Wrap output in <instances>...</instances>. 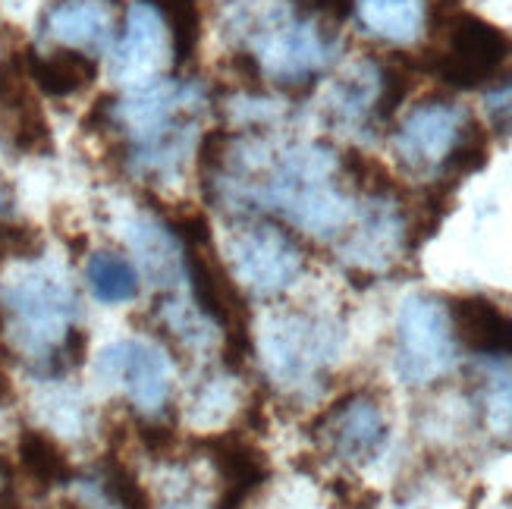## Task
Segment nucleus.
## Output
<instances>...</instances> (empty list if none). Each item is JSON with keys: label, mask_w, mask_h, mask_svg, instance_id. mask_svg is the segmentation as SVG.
Masks as SVG:
<instances>
[{"label": "nucleus", "mask_w": 512, "mask_h": 509, "mask_svg": "<svg viewBox=\"0 0 512 509\" xmlns=\"http://www.w3.org/2000/svg\"><path fill=\"white\" fill-rule=\"evenodd\" d=\"M227 32L252 48L261 73L286 92H305L333 60V38L280 0H242L227 13Z\"/></svg>", "instance_id": "f257e3e1"}, {"label": "nucleus", "mask_w": 512, "mask_h": 509, "mask_svg": "<svg viewBox=\"0 0 512 509\" xmlns=\"http://www.w3.org/2000/svg\"><path fill=\"white\" fill-rule=\"evenodd\" d=\"M440 29L443 44L434 51H425L428 57L418 60V70L434 73L450 88H462V92L478 88L487 79H494L512 57V35L475 13L443 16Z\"/></svg>", "instance_id": "f03ea898"}, {"label": "nucleus", "mask_w": 512, "mask_h": 509, "mask_svg": "<svg viewBox=\"0 0 512 509\" xmlns=\"http://www.w3.org/2000/svg\"><path fill=\"white\" fill-rule=\"evenodd\" d=\"M456 365V337L447 305L434 296H409L396 318L393 368L409 387L440 381Z\"/></svg>", "instance_id": "7ed1b4c3"}, {"label": "nucleus", "mask_w": 512, "mask_h": 509, "mask_svg": "<svg viewBox=\"0 0 512 509\" xmlns=\"http://www.w3.org/2000/svg\"><path fill=\"white\" fill-rule=\"evenodd\" d=\"M340 327L305 312L277 315L264 330V365L289 387L315 384L340 349Z\"/></svg>", "instance_id": "20e7f679"}, {"label": "nucleus", "mask_w": 512, "mask_h": 509, "mask_svg": "<svg viewBox=\"0 0 512 509\" xmlns=\"http://www.w3.org/2000/svg\"><path fill=\"white\" fill-rule=\"evenodd\" d=\"M233 268L252 293L274 299L302 277L305 252L283 227L258 224L233 239Z\"/></svg>", "instance_id": "39448f33"}, {"label": "nucleus", "mask_w": 512, "mask_h": 509, "mask_svg": "<svg viewBox=\"0 0 512 509\" xmlns=\"http://www.w3.org/2000/svg\"><path fill=\"white\" fill-rule=\"evenodd\" d=\"M4 308L13 315L26 346L41 352L63 343L70 318L76 315V296L57 277L29 274L4 290Z\"/></svg>", "instance_id": "423d86ee"}, {"label": "nucleus", "mask_w": 512, "mask_h": 509, "mask_svg": "<svg viewBox=\"0 0 512 509\" xmlns=\"http://www.w3.org/2000/svg\"><path fill=\"white\" fill-rule=\"evenodd\" d=\"M469 123V114L453 101H425L418 104L412 114L399 123L393 145L399 161L415 173H428L443 167V161L450 158L453 145L459 142L462 126Z\"/></svg>", "instance_id": "0eeeda50"}, {"label": "nucleus", "mask_w": 512, "mask_h": 509, "mask_svg": "<svg viewBox=\"0 0 512 509\" xmlns=\"http://www.w3.org/2000/svg\"><path fill=\"white\" fill-rule=\"evenodd\" d=\"M324 437L330 453L352 462V466H365L377 453L387 447V418L384 409L377 406L365 393H349L340 403H333L315 425Z\"/></svg>", "instance_id": "6e6552de"}, {"label": "nucleus", "mask_w": 512, "mask_h": 509, "mask_svg": "<svg viewBox=\"0 0 512 509\" xmlns=\"http://www.w3.org/2000/svg\"><path fill=\"white\" fill-rule=\"evenodd\" d=\"M98 374L110 384H123L132 403L145 412H158L170 400V368L164 352L148 343L123 340L98 356Z\"/></svg>", "instance_id": "1a4fd4ad"}, {"label": "nucleus", "mask_w": 512, "mask_h": 509, "mask_svg": "<svg viewBox=\"0 0 512 509\" xmlns=\"http://www.w3.org/2000/svg\"><path fill=\"white\" fill-rule=\"evenodd\" d=\"M170 51V32L164 29L161 13L145 0L129 7L126 16V32L114 57V79L126 85H151L158 82V73L167 63Z\"/></svg>", "instance_id": "9d476101"}, {"label": "nucleus", "mask_w": 512, "mask_h": 509, "mask_svg": "<svg viewBox=\"0 0 512 509\" xmlns=\"http://www.w3.org/2000/svg\"><path fill=\"white\" fill-rule=\"evenodd\" d=\"M447 312L453 337L465 349H472L475 356L484 359L512 362V318L500 312L497 302L484 296H459Z\"/></svg>", "instance_id": "9b49d317"}, {"label": "nucleus", "mask_w": 512, "mask_h": 509, "mask_svg": "<svg viewBox=\"0 0 512 509\" xmlns=\"http://www.w3.org/2000/svg\"><path fill=\"white\" fill-rule=\"evenodd\" d=\"M44 32L60 44H70L73 51L101 54L114 38L110 0H60L44 19Z\"/></svg>", "instance_id": "f8f14e48"}, {"label": "nucleus", "mask_w": 512, "mask_h": 509, "mask_svg": "<svg viewBox=\"0 0 512 509\" xmlns=\"http://www.w3.org/2000/svg\"><path fill=\"white\" fill-rule=\"evenodd\" d=\"M129 246L139 255L142 274L151 283L167 286L170 290V286H176L186 277V264H183L186 246L164 220L142 217L136 224H129Z\"/></svg>", "instance_id": "ddd939ff"}, {"label": "nucleus", "mask_w": 512, "mask_h": 509, "mask_svg": "<svg viewBox=\"0 0 512 509\" xmlns=\"http://www.w3.org/2000/svg\"><path fill=\"white\" fill-rule=\"evenodd\" d=\"M202 447L208 450L217 472L224 475V491L252 497L267 481V475H271V466H267L264 453L252 444V440H246L236 431L205 437Z\"/></svg>", "instance_id": "4468645a"}, {"label": "nucleus", "mask_w": 512, "mask_h": 509, "mask_svg": "<svg viewBox=\"0 0 512 509\" xmlns=\"http://www.w3.org/2000/svg\"><path fill=\"white\" fill-rule=\"evenodd\" d=\"M26 73L44 95L73 98V95L85 92V88L95 82L98 63L92 60V54H82V51H73V48H60V51H54L48 57L29 51Z\"/></svg>", "instance_id": "2eb2a0df"}, {"label": "nucleus", "mask_w": 512, "mask_h": 509, "mask_svg": "<svg viewBox=\"0 0 512 509\" xmlns=\"http://www.w3.org/2000/svg\"><path fill=\"white\" fill-rule=\"evenodd\" d=\"M362 29L390 44H409L428 19V0H355Z\"/></svg>", "instance_id": "dca6fc26"}, {"label": "nucleus", "mask_w": 512, "mask_h": 509, "mask_svg": "<svg viewBox=\"0 0 512 509\" xmlns=\"http://www.w3.org/2000/svg\"><path fill=\"white\" fill-rule=\"evenodd\" d=\"M377 95H381V66L362 60L333 85V92L327 98V110L340 126H352V123H362L368 114H374Z\"/></svg>", "instance_id": "f3484780"}, {"label": "nucleus", "mask_w": 512, "mask_h": 509, "mask_svg": "<svg viewBox=\"0 0 512 509\" xmlns=\"http://www.w3.org/2000/svg\"><path fill=\"white\" fill-rule=\"evenodd\" d=\"M16 459L22 472H26L38 488H57V484H66L73 478V466L66 459L63 447L51 434L26 428L19 434V444H16Z\"/></svg>", "instance_id": "a211bd4d"}, {"label": "nucleus", "mask_w": 512, "mask_h": 509, "mask_svg": "<svg viewBox=\"0 0 512 509\" xmlns=\"http://www.w3.org/2000/svg\"><path fill=\"white\" fill-rule=\"evenodd\" d=\"M85 283L104 305H123L139 296V271L120 252H95L85 264Z\"/></svg>", "instance_id": "6ab92c4d"}, {"label": "nucleus", "mask_w": 512, "mask_h": 509, "mask_svg": "<svg viewBox=\"0 0 512 509\" xmlns=\"http://www.w3.org/2000/svg\"><path fill=\"white\" fill-rule=\"evenodd\" d=\"M512 362H497L484 371V422L497 440H512Z\"/></svg>", "instance_id": "aec40b11"}, {"label": "nucleus", "mask_w": 512, "mask_h": 509, "mask_svg": "<svg viewBox=\"0 0 512 509\" xmlns=\"http://www.w3.org/2000/svg\"><path fill=\"white\" fill-rule=\"evenodd\" d=\"M487 158H491V136H487V129L478 120L469 117V123H465L459 132V142L450 151V158L440 167V180L459 183V180H465V176L484 170Z\"/></svg>", "instance_id": "412c9836"}, {"label": "nucleus", "mask_w": 512, "mask_h": 509, "mask_svg": "<svg viewBox=\"0 0 512 509\" xmlns=\"http://www.w3.org/2000/svg\"><path fill=\"white\" fill-rule=\"evenodd\" d=\"M104 494L114 500L120 509H154L148 491L142 488L139 475L117 456H110L104 462Z\"/></svg>", "instance_id": "4be33fe9"}, {"label": "nucleus", "mask_w": 512, "mask_h": 509, "mask_svg": "<svg viewBox=\"0 0 512 509\" xmlns=\"http://www.w3.org/2000/svg\"><path fill=\"white\" fill-rule=\"evenodd\" d=\"M13 145L26 154L51 151V126L44 120L41 107L29 98L22 107H16V126H13Z\"/></svg>", "instance_id": "5701e85b"}, {"label": "nucleus", "mask_w": 512, "mask_h": 509, "mask_svg": "<svg viewBox=\"0 0 512 509\" xmlns=\"http://www.w3.org/2000/svg\"><path fill=\"white\" fill-rule=\"evenodd\" d=\"M44 239L35 227L26 224H0V264L7 258H38Z\"/></svg>", "instance_id": "b1692460"}, {"label": "nucleus", "mask_w": 512, "mask_h": 509, "mask_svg": "<svg viewBox=\"0 0 512 509\" xmlns=\"http://www.w3.org/2000/svg\"><path fill=\"white\" fill-rule=\"evenodd\" d=\"M484 110L491 117V126L506 136L512 132V73L500 76L491 88L484 92Z\"/></svg>", "instance_id": "393cba45"}, {"label": "nucleus", "mask_w": 512, "mask_h": 509, "mask_svg": "<svg viewBox=\"0 0 512 509\" xmlns=\"http://www.w3.org/2000/svg\"><path fill=\"white\" fill-rule=\"evenodd\" d=\"M139 440L151 456H167L176 447V431L170 425H139Z\"/></svg>", "instance_id": "a878e982"}, {"label": "nucleus", "mask_w": 512, "mask_h": 509, "mask_svg": "<svg viewBox=\"0 0 512 509\" xmlns=\"http://www.w3.org/2000/svg\"><path fill=\"white\" fill-rule=\"evenodd\" d=\"M296 4L305 13H315V16H327L333 22H343L352 13V0H296Z\"/></svg>", "instance_id": "bb28decb"}, {"label": "nucleus", "mask_w": 512, "mask_h": 509, "mask_svg": "<svg viewBox=\"0 0 512 509\" xmlns=\"http://www.w3.org/2000/svg\"><path fill=\"white\" fill-rule=\"evenodd\" d=\"M0 509H19V503L13 500V494H0Z\"/></svg>", "instance_id": "cd10ccee"}, {"label": "nucleus", "mask_w": 512, "mask_h": 509, "mask_svg": "<svg viewBox=\"0 0 512 509\" xmlns=\"http://www.w3.org/2000/svg\"><path fill=\"white\" fill-rule=\"evenodd\" d=\"M57 509H85V506H79V503H73V500H66V503H60Z\"/></svg>", "instance_id": "c85d7f7f"}, {"label": "nucleus", "mask_w": 512, "mask_h": 509, "mask_svg": "<svg viewBox=\"0 0 512 509\" xmlns=\"http://www.w3.org/2000/svg\"><path fill=\"white\" fill-rule=\"evenodd\" d=\"M167 509H198L195 503H173V506H167Z\"/></svg>", "instance_id": "c756f323"}, {"label": "nucleus", "mask_w": 512, "mask_h": 509, "mask_svg": "<svg viewBox=\"0 0 512 509\" xmlns=\"http://www.w3.org/2000/svg\"><path fill=\"white\" fill-rule=\"evenodd\" d=\"M0 205H4V189H0Z\"/></svg>", "instance_id": "7c9ffc66"}]
</instances>
